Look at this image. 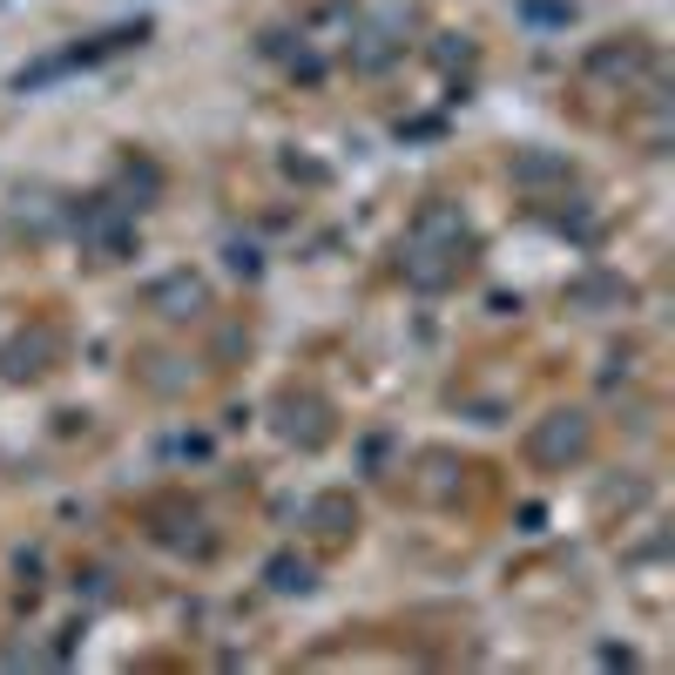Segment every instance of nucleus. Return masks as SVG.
<instances>
[{"instance_id":"f257e3e1","label":"nucleus","mask_w":675,"mask_h":675,"mask_svg":"<svg viewBox=\"0 0 675 675\" xmlns=\"http://www.w3.org/2000/svg\"><path fill=\"white\" fill-rule=\"evenodd\" d=\"M149 304L163 311V317H189L196 304H203V284L183 270V277H163V284H149Z\"/></svg>"},{"instance_id":"f03ea898","label":"nucleus","mask_w":675,"mask_h":675,"mask_svg":"<svg viewBox=\"0 0 675 675\" xmlns=\"http://www.w3.org/2000/svg\"><path fill=\"white\" fill-rule=\"evenodd\" d=\"M534 453H581V419L568 412V419H554L540 440H534Z\"/></svg>"},{"instance_id":"7ed1b4c3","label":"nucleus","mask_w":675,"mask_h":675,"mask_svg":"<svg viewBox=\"0 0 675 675\" xmlns=\"http://www.w3.org/2000/svg\"><path fill=\"white\" fill-rule=\"evenodd\" d=\"M270 574H277V587H304V568H291V561H277Z\"/></svg>"}]
</instances>
